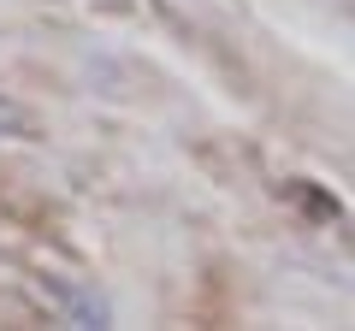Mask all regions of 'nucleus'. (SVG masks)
<instances>
[{
	"label": "nucleus",
	"instance_id": "obj_1",
	"mask_svg": "<svg viewBox=\"0 0 355 331\" xmlns=\"http://www.w3.org/2000/svg\"><path fill=\"white\" fill-rule=\"evenodd\" d=\"M42 296H48V302L60 307L71 325H107V319H113V307H107L95 290H83V284L60 278V272H48V278H42Z\"/></svg>",
	"mask_w": 355,
	"mask_h": 331
},
{
	"label": "nucleus",
	"instance_id": "obj_2",
	"mask_svg": "<svg viewBox=\"0 0 355 331\" xmlns=\"http://www.w3.org/2000/svg\"><path fill=\"white\" fill-rule=\"evenodd\" d=\"M0 136H36V113L12 95H0Z\"/></svg>",
	"mask_w": 355,
	"mask_h": 331
}]
</instances>
